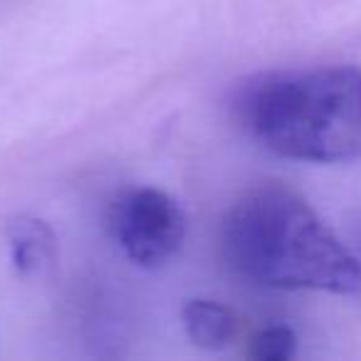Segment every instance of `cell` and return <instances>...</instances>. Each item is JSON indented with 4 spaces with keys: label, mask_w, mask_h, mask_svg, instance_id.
Wrapping results in <instances>:
<instances>
[{
    "label": "cell",
    "mask_w": 361,
    "mask_h": 361,
    "mask_svg": "<svg viewBox=\"0 0 361 361\" xmlns=\"http://www.w3.org/2000/svg\"><path fill=\"white\" fill-rule=\"evenodd\" d=\"M180 324L188 341L198 349L223 351L238 339V314L216 300H188L180 307Z\"/></svg>",
    "instance_id": "obj_5"
},
{
    "label": "cell",
    "mask_w": 361,
    "mask_h": 361,
    "mask_svg": "<svg viewBox=\"0 0 361 361\" xmlns=\"http://www.w3.org/2000/svg\"><path fill=\"white\" fill-rule=\"evenodd\" d=\"M252 359L260 361H287L297 354V331L287 324H270L250 339Z\"/></svg>",
    "instance_id": "obj_6"
},
{
    "label": "cell",
    "mask_w": 361,
    "mask_h": 361,
    "mask_svg": "<svg viewBox=\"0 0 361 361\" xmlns=\"http://www.w3.org/2000/svg\"><path fill=\"white\" fill-rule=\"evenodd\" d=\"M235 111L243 129L282 159L361 161V70L354 65L267 72L240 87Z\"/></svg>",
    "instance_id": "obj_2"
},
{
    "label": "cell",
    "mask_w": 361,
    "mask_h": 361,
    "mask_svg": "<svg viewBox=\"0 0 361 361\" xmlns=\"http://www.w3.org/2000/svg\"><path fill=\"white\" fill-rule=\"evenodd\" d=\"M106 223L126 260L144 270H156L178 255L188 231L180 203L154 186L119 193L111 201Z\"/></svg>",
    "instance_id": "obj_3"
},
{
    "label": "cell",
    "mask_w": 361,
    "mask_h": 361,
    "mask_svg": "<svg viewBox=\"0 0 361 361\" xmlns=\"http://www.w3.org/2000/svg\"><path fill=\"white\" fill-rule=\"evenodd\" d=\"M11 265L25 280H42L57 265L60 245L52 226L35 216H16L6 226Z\"/></svg>",
    "instance_id": "obj_4"
},
{
    "label": "cell",
    "mask_w": 361,
    "mask_h": 361,
    "mask_svg": "<svg viewBox=\"0 0 361 361\" xmlns=\"http://www.w3.org/2000/svg\"><path fill=\"white\" fill-rule=\"evenodd\" d=\"M221 245L233 272L272 290L354 295L361 265L319 213L282 183H260L233 201Z\"/></svg>",
    "instance_id": "obj_1"
}]
</instances>
